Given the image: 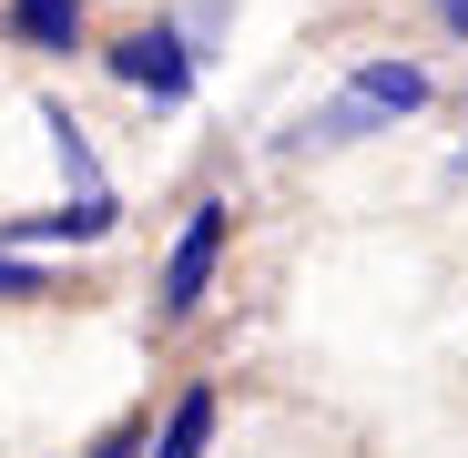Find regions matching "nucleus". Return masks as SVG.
<instances>
[{
	"instance_id": "obj_1",
	"label": "nucleus",
	"mask_w": 468,
	"mask_h": 458,
	"mask_svg": "<svg viewBox=\"0 0 468 458\" xmlns=\"http://www.w3.org/2000/svg\"><path fill=\"white\" fill-rule=\"evenodd\" d=\"M102 61H112V82H133V92H153V102H194V41H184L174 21L122 31Z\"/></svg>"
},
{
	"instance_id": "obj_2",
	"label": "nucleus",
	"mask_w": 468,
	"mask_h": 458,
	"mask_svg": "<svg viewBox=\"0 0 468 458\" xmlns=\"http://www.w3.org/2000/svg\"><path fill=\"white\" fill-rule=\"evenodd\" d=\"M214 265H224V204L204 194V204L184 214V235H174V255H164V326H184L194 305H204Z\"/></svg>"
},
{
	"instance_id": "obj_3",
	"label": "nucleus",
	"mask_w": 468,
	"mask_h": 458,
	"mask_svg": "<svg viewBox=\"0 0 468 458\" xmlns=\"http://www.w3.org/2000/svg\"><path fill=\"white\" fill-rule=\"evenodd\" d=\"M112 224H122L112 194H71L51 214H0V255H21V245H102Z\"/></svg>"
},
{
	"instance_id": "obj_4",
	"label": "nucleus",
	"mask_w": 468,
	"mask_h": 458,
	"mask_svg": "<svg viewBox=\"0 0 468 458\" xmlns=\"http://www.w3.org/2000/svg\"><path fill=\"white\" fill-rule=\"evenodd\" d=\"M428 92H438V82H428L418 61H356V71H346V102H356V112H377V122L428 112Z\"/></svg>"
},
{
	"instance_id": "obj_5",
	"label": "nucleus",
	"mask_w": 468,
	"mask_h": 458,
	"mask_svg": "<svg viewBox=\"0 0 468 458\" xmlns=\"http://www.w3.org/2000/svg\"><path fill=\"white\" fill-rule=\"evenodd\" d=\"M0 21H11L31 51H82V0H11Z\"/></svg>"
},
{
	"instance_id": "obj_6",
	"label": "nucleus",
	"mask_w": 468,
	"mask_h": 458,
	"mask_svg": "<svg viewBox=\"0 0 468 458\" xmlns=\"http://www.w3.org/2000/svg\"><path fill=\"white\" fill-rule=\"evenodd\" d=\"M204 448H214V388H184L164 438H143V458H204Z\"/></svg>"
},
{
	"instance_id": "obj_7",
	"label": "nucleus",
	"mask_w": 468,
	"mask_h": 458,
	"mask_svg": "<svg viewBox=\"0 0 468 458\" xmlns=\"http://www.w3.org/2000/svg\"><path fill=\"white\" fill-rule=\"evenodd\" d=\"M367 133H377V112H356L346 92H336L326 112H305V122H295V143H367Z\"/></svg>"
},
{
	"instance_id": "obj_8",
	"label": "nucleus",
	"mask_w": 468,
	"mask_h": 458,
	"mask_svg": "<svg viewBox=\"0 0 468 458\" xmlns=\"http://www.w3.org/2000/svg\"><path fill=\"white\" fill-rule=\"evenodd\" d=\"M0 295H11V305H21V295H51V275H41L31 255H0Z\"/></svg>"
},
{
	"instance_id": "obj_9",
	"label": "nucleus",
	"mask_w": 468,
	"mask_h": 458,
	"mask_svg": "<svg viewBox=\"0 0 468 458\" xmlns=\"http://www.w3.org/2000/svg\"><path fill=\"white\" fill-rule=\"evenodd\" d=\"M92 458H143V418H122V428H112V438H102Z\"/></svg>"
},
{
	"instance_id": "obj_10",
	"label": "nucleus",
	"mask_w": 468,
	"mask_h": 458,
	"mask_svg": "<svg viewBox=\"0 0 468 458\" xmlns=\"http://www.w3.org/2000/svg\"><path fill=\"white\" fill-rule=\"evenodd\" d=\"M428 11H438V21H448L458 41H468V0H428Z\"/></svg>"
}]
</instances>
